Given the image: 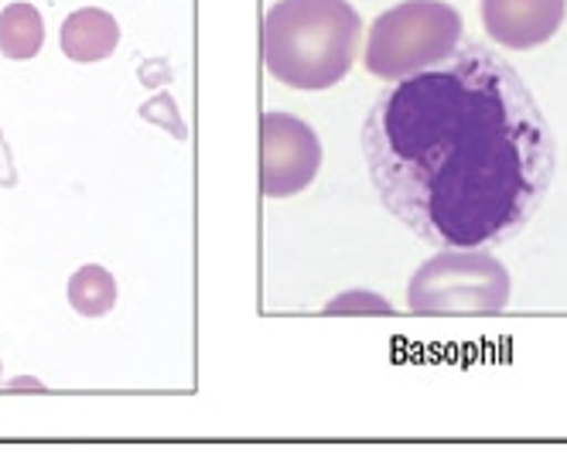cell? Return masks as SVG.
<instances>
[{"label": "cell", "mask_w": 567, "mask_h": 464, "mask_svg": "<svg viewBox=\"0 0 567 464\" xmlns=\"http://www.w3.org/2000/svg\"><path fill=\"white\" fill-rule=\"evenodd\" d=\"M321 141L315 126L291 113L260 116V192L267 198H291L311 188L321 172Z\"/></svg>", "instance_id": "5"}, {"label": "cell", "mask_w": 567, "mask_h": 464, "mask_svg": "<svg viewBox=\"0 0 567 464\" xmlns=\"http://www.w3.org/2000/svg\"><path fill=\"white\" fill-rule=\"evenodd\" d=\"M260 41L264 65L277 82L318 93L349 75L362 45V18L349 0H277Z\"/></svg>", "instance_id": "2"}, {"label": "cell", "mask_w": 567, "mask_h": 464, "mask_svg": "<svg viewBox=\"0 0 567 464\" xmlns=\"http://www.w3.org/2000/svg\"><path fill=\"white\" fill-rule=\"evenodd\" d=\"M69 305L83 318H103L116 308V280L106 267L86 264L69 277Z\"/></svg>", "instance_id": "9"}, {"label": "cell", "mask_w": 567, "mask_h": 464, "mask_svg": "<svg viewBox=\"0 0 567 464\" xmlns=\"http://www.w3.org/2000/svg\"><path fill=\"white\" fill-rule=\"evenodd\" d=\"M0 185H4V188H14V185H18L14 161H11V147H8L4 137H0Z\"/></svg>", "instance_id": "12"}, {"label": "cell", "mask_w": 567, "mask_h": 464, "mask_svg": "<svg viewBox=\"0 0 567 464\" xmlns=\"http://www.w3.org/2000/svg\"><path fill=\"white\" fill-rule=\"evenodd\" d=\"M567 0H482V28L509 52L540 49L560 31Z\"/></svg>", "instance_id": "6"}, {"label": "cell", "mask_w": 567, "mask_h": 464, "mask_svg": "<svg viewBox=\"0 0 567 464\" xmlns=\"http://www.w3.org/2000/svg\"><path fill=\"white\" fill-rule=\"evenodd\" d=\"M362 311H373V315H390L393 308H390V301L386 298H380V293H373V290H346V293H339V298H332L329 305H326V315H362Z\"/></svg>", "instance_id": "10"}, {"label": "cell", "mask_w": 567, "mask_h": 464, "mask_svg": "<svg viewBox=\"0 0 567 464\" xmlns=\"http://www.w3.org/2000/svg\"><path fill=\"white\" fill-rule=\"evenodd\" d=\"M362 157L386 213L434 249L516 239L557 172L534 90L472 38L377 96L362 123Z\"/></svg>", "instance_id": "1"}, {"label": "cell", "mask_w": 567, "mask_h": 464, "mask_svg": "<svg viewBox=\"0 0 567 464\" xmlns=\"http://www.w3.org/2000/svg\"><path fill=\"white\" fill-rule=\"evenodd\" d=\"M59 45L72 62H103L120 45V21L103 8H79L62 21Z\"/></svg>", "instance_id": "7"}, {"label": "cell", "mask_w": 567, "mask_h": 464, "mask_svg": "<svg viewBox=\"0 0 567 464\" xmlns=\"http://www.w3.org/2000/svg\"><path fill=\"white\" fill-rule=\"evenodd\" d=\"M509 270L489 249H437L414 270L408 308L414 315H496L509 305Z\"/></svg>", "instance_id": "4"}, {"label": "cell", "mask_w": 567, "mask_h": 464, "mask_svg": "<svg viewBox=\"0 0 567 464\" xmlns=\"http://www.w3.org/2000/svg\"><path fill=\"white\" fill-rule=\"evenodd\" d=\"M465 38L462 14L444 0H403L367 34V72L396 82L449 59Z\"/></svg>", "instance_id": "3"}, {"label": "cell", "mask_w": 567, "mask_h": 464, "mask_svg": "<svg viewBox=\"0 0 567 464\" xmlns=\"http://www.w3.org/2000/svg\"><path fill=\"white\" fill-rule=\"evenodd\" d=\"M0 372H4V365H0Z\"/></svg>", "instance_id": "13"}, {"label": "cell", "mask_w": 567, "mask_h": 464, "mask_svg": "<svg viewBox=\"0 0 567 464\" xmlns=\"http://www.w3.org/2000/svg\"><path fill=\"white\" fill-rule=\"evenodd\" d=\"M141 116H144L147 123L165 126V131H168L175 141H185V137H188L185 120H182V113H178V106H175V100H172L168 93H161V96L147 100V103L141 106Z\"/></svg>", "instance_id": "11"}, {"label": "cell", "mask_w": 567, "mask_h": 464, "mask_svg": "<svg viewBox=\"0 0 567 464\" xmlns=\"http://www.w3.org/2000/svg\"><path fill=\"white\" fill-rule=\"evenodd\" d=\"M45 45V18L34 4H8L0 11V55L14 59V62H28L42 52Z\"/></svg>", "instance_id": "8"}]
</instances>
